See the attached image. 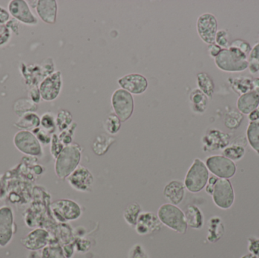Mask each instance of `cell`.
<instances>
[{"label": "cell", "mask_w": 259, "mask_h": 258, "mask_svg": "<svg viewBox=\"0 0 259 258\" xmlns=\"http://www.w3.org/2000/svg\"><path fill=\"white\" fill-rule=\"evenodd\" d=\"M8 28L12 29V31L15 32L17 35L18 34V24L15 20H12V21H9L6 24Z\"/></svg>", "instance_id": "681fc988"}, {"label": "cell", "mask_w": 259, "mask_h": 258, "mask_svg": "<svg viewBox=\"0 0 259 258\" xmlns=\"http://www.w3.org/2000/svg\"><path fill=\"white\" fill-rule=\"evenodd\" d=\"M185 186L184 183L178 180H173L167 183L164 189V195L170 204L178 205L184 200L185 195Z\"/></svg>", "instance_id": "ffe728a7"}, {"label": "cell", "mask_w": 259, "mask_h": 258, "mask_svg": "<svg viewBox=\"0 0 259 258\" xmlns=\"http://www.w3.org/2000/svg\"><path fill=\"white\" fill-rule=\"evenodd\" d=\"M121 126V120L115 114L109 115L105 123L106 130H107L108 133L112 135L116 134L119 131Z\"/></svg>", "instance_id": "e575fe53"}, {"label": "cell", "mask_w": 259, "mask_h": 258, "mask_svg": "<svg viewBox=\"0 0 259 258\" xmlns=\"http://www.w3.org/2000/svg\"><path fill=\"white\" fill-rule=\"evenodd\" d=\"M196 27L198 34L203 42L208 45L215 43L218 21L214 15L210 13L201 15L198 18Z\"/></svg>", "instance_id": "30bf717a"}, {"label": "cell", "mask_w": 259, "mask_h": 258, "mask_svg": "<svg viewBox=\"0 0 259 258\" xmlns=\"http://www.w3.org/2000/svg\"><path fill=\"white\" fill-rule=\"evenodd\" d=\"M30 97H31V100L33 102H39V98H40V92H39V89L37 88H33L30 90Z\"/></svg>", "instance_id": "7dc6e473"}, {"label": "cell", "mask_w": 259, "mask_h": 258, "mask_svg": "<svg viewBox=\"0 0 259 258\" xmlns=\"http://www.w3.org/2000/svg\"><path fill=\"white\" fill-rule=\"evenodd\" d=\"M229 136L220 130H211L207 133L202 139L205 150L214 151L225 148L228 145Z\"/></svg>", "instance_id": "ac0fdd59"}, {"label": "cell", "mask_w": 259, "mask_h": 258, "mask_svg": "<svg viewBox=\"0 0 259 258\" xmlns=\"http://www.w3.org/2000/svg\"><path fill=\"white\" fill-rule=\"evenodd\" d=\"M15 224L12 209L8 206L0 208V247L7 246L15 233Z\"/></svg>", "instance_id": "8fae6325"}, {"label": "cell", "mask_w": 259, "mask_h": 258, "mask_svg": "<svg viewBox=\"0 0 259 258\" xmlns=\"http://www.w3.org/2000/svg\"><path fill=\"white\" fill-rule=\"evenodd\" d=\"M249 250L250 254L259 258V239L256 238H250L249 239Z\"/></svg>", "instance_id": "ee69618b"}, {"label": "cell", "mask_w": 259, "mask_h": 258, "mask_svg": "<svg viewBox=\"0 0 259 258\" xmlns=\"http://www.w3.org/2000/svg\"><path fill=\"white\" fill-rule=\"evenodd\" d=\"M51 210L55 218L61 222L78 219L82 214L80 206L69 199L55 201L51 204Z\"/></svg>", "instance_id": "9c48e42d"}, {"label": "cell", "mask_w": 259, "mask_h": 258, "mask_svg": "<svg viewBox=\"0 0 259 258\" xmlns=\"http://www.w3.org/2000/svg\"><path fill=\"white\" fill-rule=\"evenodd\" d=\"M241 121H243V115H241V113L232 111L227 115L226 118H225V125L228 128H237Z\"/></svg>", "instance_id": "d590c367"}, {"label": "cell", "mask_w": 259, "mask_h": 258, "mask_svg": "<svg viewBox=\"0 0 259 258\" xmlns=\"http://www.w3.org/2000/svg\"><path fill=\"white\" fill-rule=\"evenodd\" d=\"M9 19V14L6 9L0 7V24H4Z\"/></svg>", "instance_id": "c3c4849f"}, {"label": "cell", "mask_w": 259, "mask_h": 258, "mask_svg": "<svg viewBox=\"0 0 259 258\" xmlns=\"http://www.w3.org/2000/svg\"><path fill=\"white\" fill-rule=\"evenodd\" d=\"M237 109L240 113L249 115L259 106V95L254 91L246 92L239 97L237 102Z\"/></svg>", "instance_id": "44dd1931"}, {"label": "cell", "mask_w": 259, "mask_h": 258, "mask_svg": "<svg viewBox=\"0 0 259 258\" xmlns=\"http://www.w3.org/2000/svg\"><path fill=\"white\" fill-rule=\"evenodd\" d=\"M72 123V115L66 110H62L58 114L56 118V125L60 131L67 130Z\"/></svg>", "instance_id": "836d02e7"}, {"label": "cell", "mask_w": 259, "mask_h": 258, "mask_svg": "<svg viewBox=\"0 0 259 258\" xmlns=\"http://www.w3.org/2000/svg\"><path fill=\"white\" fill-rule=\"evenodd\" d=\"M242 258H255V256L252 255V254H248L246 255L243 256Z\"/></svg>", "instance_id": "11a10c76"}, {"label": "cell", "mask_w": 259, "mask_h": 258, "mask_svg": "<svg viewBox=\"0 0 259 258\" xmlns=\"http://www.w3.org/2000/svg\"><path fill=\"white\" fill-rule=\"evenodd\" d=\"M184 215L187 226L196 230L202 228L204 224L203 215L199 208L193 204L187 206Z\"/></svg>", "instance_id": "7402d4cb"}, {"label": "cell", "mask_w": 259, "mask_h": 258, "mask_svg": "<svg viewBox=\"0 0 259 258\" xmlns=\"http://www.w3.org/2000/svg\"><path fill=\"white\" fill-rule=\"evenodd\" d=\"M229 47L237 48V49L240 50V51L244 53L247 56H249L251 50H252L250 44L246 41L243 40V39H235L231 42Z\"/></svg>", "instance_id": "ab89813d"}, {"label": "cell", "mask_w": 259, "mask_h": 258, "mask_svg": "<svg viewBox=\"0 0 259 258\" xmlns=\"http://www.w3.org/2000/svg\"><path fill=\"white\" fill-rule=\"evenodd\" d=\"M76 127H77V124L73 123L67 130L62 131L61 134L59 135V139H60L61 142H62V144L65 146L71 145V142H72L73 133H74Z\"/></svg>", "instance_id": "74e56055"}, {"label": "cell", "mask_w": 259, "mask_h": 258, "mask_svg": "<svg viewBox=\"0 0 259 258\" xmlns=\"http://www.w3.org/2000/svg\"><path fill=\"white\" fill-rule=\"evenodd\" d=\"M157 216L161 224L177 233L184 234L187 232L188 226L186 222L185 215L177 205L170 203L162 204L158 210Z\"/></svg>", "instance_id": "277c9868"}, {"label": "cell", "mask_w": 259, "mask_h": 258, "mask_svg": "<svg viewBox=\"0 0 259 258\" xmlns=\"http://www.w3.org/2000/svg\"><path fill=\"white\" fill-rule=\"evenodd\" d=\"M118 84L130 93L140 95L148 88V81L141 74H131L124 76L118 80Z\"/></svg>", "instance_id": "5bb4252c"}, {"label": "cell", "mask_w": 259, "mask_h": 258, "mask_svg": "<svg viewBox=\"0 0 259 258\" xmlns=\"http://www.w3.org/2000/svg\"><path fill=\"white\" fill-rule=\"evenodd\" d=\"M209 179V171L205 164L199 159H196L187 171L184 186L193 193L200 192L206 186Z\"/></svg>", "instance_id": "5b68a950"}, {"label": "cell", "mask_w": 259, "mask_h": 258, "mask_svg": "<svg viewBox=\"0 0 259 258\" xmlns=\"http://www.w3.org/2000/svg\"><path fill=\"white\" fill-rule=\"evenodd\" d=\"M67 179L71 187L80 192H88L94 183V176L83 166L77 167Z\"/></svg>", "instance_id": "4fadbf2b"}, {"label": "cell", "mask_w": 259, "mask_h": 258, "mask_svg": "<svg viewBox=\"0 0 259 258\" xmlns=\"http://www.w3.org/2000/svg\"><path fill=\"white\" fill-rule=\"evenodd\" d=\"M42 258H66L59 246L46 247L42 253Z\"/></svg>", "instance_id": "8d00e7d4"}, {"label": "cell", "mask_w": 259, "mask_h": 258, "mask_svg": "<svg viewBox=\"0 0 259 258\" xmlns=\"http://www.w3.org/2000/svg\"><path fill=\"white\" fill-rule=\"evenodd\" d=\"M39 18L47 24H55L57 15V3L55 0H39L36 3Z\"/></svg>", "instance_id": "d6986e66"}, {"label": "cell", "mask_w": 259, "mask_h": 258, "mask_svg": "<svg viewBox=\"0 0 259 258\" xmlns=\"http://www.w3.org/2000/svg\"><path fill=\"white\" fill-rule=\"evenodd\" d=\"M246 136L252 149L259 154V121H250L248 126Z\"/></svg>", "instance_id": "83f0119b"}, {"label": "cell", "mask_w": 259, "mask_h": 258, "mask_svg": "<svg viewBox=\"0 0 259 258\" xmlns=\"http://www.w3.org/2000/svg\"><path fill=\"white\" fill-rule=\"evenodd\" d=\"M112 104L115 115L121 122H125L132 116L134 109L132 95L123 89H117L112 97Z\"/></svg>", "instance_id": "8992f818"}, {"label": "cell", "mask_w": 259, "mask_h": 258, "mask_svg": "<svg viewBox=\"0 0 259 258\" xmlns=\"http://www.w3.org/2000/svg\"><path fill=\"white\" fill-rule=\"evenodd\" d=\"M115 142V139L106 134H101L96 138L93 144V150L97 156H103L107 152L109 147Z\"/></svg>", "instance_id": "484cf974"}, {"label": "cell", "mask_w": 259, "mask_h": 258, "mask_svg": "<svg viewBox=\"0 0 259 258\" xmlns=\"http://www.w3.org/2000/svg\"><path fill=\"white\" fill-rule=\"evenodd\" d=\"M246 150L242 145H233L226 147L224 150L223 154L225 157L228 158L230 160L239 161L244 157Z\"/></svg>", "instance_id": "1f68e13d"}, {"label": "cell", "mask_w": 259, "mask_h": 258, "mask_svg": "<svg viewBox=\"0 0 259 258\" xmlns=\"http://www.w3.org/2000/svg\"><path fill=\"white\" fill-rule=\"evenodd\" d=\"M231 87L239 95H243L252 91V80L246 77L233 79L231 81Z\"/></svg>", "instance_id": "f1b7e54d"}, {"label": "cell", "mask_w": 259, "mask_h": 258, "mask_svg": "<svg viewBox=\"0 0 259 258\" xmlns=\"http://www.w3.org/2000/svg\"><path fill=\"white\" fill-rule=\"evenodd\" d=\"M222 50V48H221V47L216 43L211 44V45H209L208 48V53H209L210 56H211V57L213 58L217 57Z\"/></svg>", "instance_id": "bcb514c9"}, {"label": "cell", "mask_w": 259, "mask_h": 258, "mask_svg": "<svg viewBox=\"0 0 259 258\" xmlns=\"http://www.w3.org/2000/svg\"><path fill=\"white\" fill-rule=\"evenodd\" d=\"M14 144L17 149L27 156L39 157L42 154L40 142L31 132L21 130L14 136Z\"/></svg>", "instance_id": "52a82bcc"}, {"label": "cell", "mask_w": 259, "mask_h": 258, "mask_svg": "<svg viewBox=\"0 0 259 258\" xmlns=\"http://www.w3.org/2000/svg\"><path fill=\"white\" fill-rule=\"evenodd\" d=\"M63 252L66 258H71V256H72L73 252H74L73 246H71V245H67V246L64 247Z\"/></svg>", "instance_id": "816d5d0a"}, {"label": "cell", "mask_w": 259, "mask_h": 258, "mask_svg": "<svg viewBox=\"0 0 259 258\" xmlns=\"http://www.w3.org/2000/svg\"><path fill=\"white\" fill-rule=\"evenodd\" d=\"M40 124H42V128L44 130L48 132L49 133H52L56 128V123H55L54 118L50 114L47 113L44 115L41 119Z\"/></svg>", "instance_id": "f35d334b"}, {"label": "cell", "mask_w": 259, "mask_h": 258, "mask_svg": "<svg viewBox=\"0 0 259 258\" xmlns=\"http://www.w3.org/2000/svg\"><path fill=\"white\" fill-rule=\"evenodd\" d=\"M49 239L48 232L42 229H36L21 239V244L27 249L36 251L46 248L48 245Z\"/></svg>", "instance_id": "2e32d148"}, {"label": "cell", "mask_w": 259, "mask_h": 258, "mask_svg": "<svg viewBox=\"0 0 259 258\" xmlns=\"http://www.w3.org/2000/svg\"><path fill=\"white\" fill-rule=\"evenodd\" d=\"M61 87L62 74L60 71H56L42 80L39 89L40 96L45 101H53L59 96Z\"/></svg>", "instance_id": "7c38bea8"}, {"label": "cell", "mask_w": 259, "mask_h": 258, "mask_svg": "<svg viewBox=\"0 0 259 258\" xmlns=\"http://www.w3.org/2000/svg\"><path fill=\"white\" fill-rule=\"evenodd\" d=\"M205 191L212 196L214 204L221 209L227 210L234 204L235 199L234 188L228 179L219 178L215 176L209 177Z\"/></svg>", "instance_id": "6da1fadb"}, {"label": "cell", "mask_w": 259, "mask_h": 258, "mask_svg": "<svg viewBox=\"0 0 259 258\" xmlns=\"http://www.w3.org/2000/svg\"><path fill=\"white\" fill-rule=\"evenodd\" d=\"M2 183H1V180H0V197H1V194H2Z\"/></svg>", "instance_id": "9f6ffc18"}, {"label": "cell", "mask_w": 259, "mask_h": 258, "mask_svg": "<svg viewBox=\"0 0 259 258\" xmlns=\"http://www.w3.org/2000/svg\"><path fill=\"white\" fill-rule=\"evenodd\" d=\"M129 258H148V256L143 247L137 245L130 251Z\"/></svg>", "instance_id": "7bdbcfd3"}, {"label": "cell", "mask_w": 259, "mask_h": 258, "mask_svg": "<svg viewBox=\"0 0 259 258\" xmlns=\"http://www.w3.org/2000/svg\"><path fill=\"white\" fill-rule=\"evenodd\" d=\"M9 10L11 15L21 22L27 24H37V19L32 14L25 1L12 0L9 3Z\"/></svg>", "instance_id": "9a60e30c"}, {"label": "cell", "mask_w": 259, "mask_h": 258, "mask_svg": "<svg viewBox=\"0 0 259 258\" xmlns=\"http://www.w3.org/2000/svg\"><path fill=\"white\" fill-rule=\"evenodd\" d=\"M214 62L219 69L225 72H241L248 68V56L231 47L222 48L214 58Z\"/></svg>", "instance_id": "3957f363"}, {"label": "cell", "mask_w": 259, "mask_h": 258, "mask_svg": "<svg viewBox=\"0 0 259 258\" xmlns=\"http://www.w3.org/2000/svg\"><path fill=\"white\" fill-rule=\"evenodd\" d=\"M161 223L157 215L152 212H143L139 216L136 230L140 235H147L161 229Z\"/></svg>", "instance_id": "e0dca14e"}, {"label": "cell", "mask_w": 259, "mask_h": 258, "mask_svg": "<svg viewBox=\"0 0 259 258\" xmlns=\"http://www.w3.org/2000/svg\"><path fill=\"white\" fill-rule=\"evenodd\" d=\"M197 84L200 89L208 98H211L214 91V84L212 79L206 73H199L197 75Z\"/></svg>", "instance_id": "4316f807"}, {"label": "cell", "mask_w": 259, "mask_h": 258, "mask_svg": "<svg viewBox=\"0 0 259 258\" xmlns=\"http://www.w3.org/2000/svg\"><path fill=\"white\" fill-rule=\"evenodd\" d=\"M248 68L251 74H256L259 71V42L252 48L249 53Z\"/></svg>", "instance_id": "d6a6232c"}, {"label": "cell", "mask_w": 259, "mask_h": 258, "mask_svg": "<svg viewBox=\"0 0 259 258\" xmlns=\"http://www.w3.org/2000/svg\"><path fill=\"white\" fill-rule=\"evenodd\" d=\"M215 43L219 45L221 48H229V36H228V32L226 30H221L217 32L215 36Z\"/></svg>", "instance_id": "60d3db41"}, {"label": "cell", "mask_w": 259, "mask_h": 258, "mask_svg": "<svg viewBox=\"0 0 259 258\" xmlns=\"http://www.w3.org/2000/svg\"><path fill=\"white\" fill-rule=\"evenodd\" d=\"M252 91L259 95V78H255L252 80Z\"/></svg>", "instance_id": "f5cc1de1"}, {"label": "cell", "mask_w": 259, "mask_h": 258, "mask_svg": "<svg viewBox=\"0 0 259 258\" xmlns=\"http://www.w3.org/2000/svg\"><path fill=\"white\" fill-rule=\"evenodd\" d=\"M28 258H42V255H39L37 251H32L30 254H29Z\"/></svg>", "instance_id": "db71d44e"}, {"label": "cell", "mask_w": 259, "mask_h": 258, "mask_svg": "<svg viewBox=\"0 0 259 258\" xmlns=\"http://www.w3.org/2000/svg\"><path fill=\"white\" fill-rule=\"evenodd\" d=\"M190 106L193 112L196 113L203 114L207 109L208 106V97L199 89H194L190 92Z\"/></svg>", "instance_id": "603a6c76"}, {"label": "cell", "mask_w": 259, "mask_h": 258, "mask_svg": "<svg viewBox=\"0 0 259 258\" xmlns=\"http://www.w3.org/2000/svg\"><path fill=\"white\" fill-rule=\"evenodd\" d=\"M41 120L39 116L33 112H29L21 117L19 121L15 123V126L18 128L24 130H34L39 128L40 125Z\"/></svg>", "instance_id": "d4e9b609"}, {"label": "cell", "mask_w": 259, "mask_h": 258, "mask_svg": "<svg viewBox=\"0 0 259 258\" xmlns=\"http://www.w3.org/2000/svg\"><path fill=\"white\" fill-rule=\"evenodd\" d=\"M14 109H15V114L21 117L29 112H36L37 106L32 100L22 98L15 102Z\"/></svg>", "instance_id": "4dcf8cb0"}, {"label": "cell", "mask_w": 259, "mask_h": 258, "mask_svg": "<svg viewBox=\"0 0 259 258\" xmlns=\"http://www.w3.org/2000/svg\"><path fill=\"white\" fill-rule=\"evenodd\" d=\"M208 171L215 177L222 179H231L237 172V166L233 161L224 156H212L205 162Z\"/></svg>", "instance_id": "ba28073f"}, {"label": "cell", "mask_w": 259, "mask_h": 258, "mask_svg": "<svg viewBox=\"0 0 259 258\" xmlns=\"http://www.w3.org/2000/svg\"><path fill=\"white\" fill-rule=\"evenodd\" d=\"M141 214V207L137 202H132L126 208L124 212V218L131 226H136L139 216Z\"/></svg>", "instance_id": "f546056e"}, {"label": "cell", "mask_w": 259, "mask_h": 258, "mask_svg": "<svg viewBox=\"0 0 259 258\" xmlns=\"http://www.w3.org/2000/svg\"><path fill=\"white\" fill-rule=\"evenodd\" d=\"M65 148V145L62 144L57 135L54 134L52 139L51 153L55 159H57L62 149Z\"/></svg>", "instance_id": "b9f144b4"}, {"label": "cell", "mask_w": 259, "mask_h": 258, "mask_svg": "<svg viewBox=\"0 0 259 258\" xmlns=\"http://www.w3.org/2000/svg\"><path fill=\"white\" fill-rule=\"evenodd\" d=\"M10 38V30L7 26L0 24V45L6 43Z\"/></svg>", "instance_id": "f6af8a7d"}, {"label": "cell", "mask_w": 259, "mask_h": 258, "mask_svg": "<svg viewBox=\"0 0 259 258\" xmlns=\"http://www.w3.org/2000/svg\"><path fill=\"white\" fill-rule=\"evenodd\" d=\"M81 151L80 145L76 143L65 146L55 164V171L59 178H68L75 171L81 159Z\"/></svg>", "instance_id": "7a4b0ae2"}, {"label": "cell", "mask_w": 259, "mask_h": 258, "mask_svg": "<svg viewBox=\"0 0 259 258\" xmlns=\"http://www.w3.org/2000/svg\"><path fill=\"white\" fill-rule=\"evenodd\" d=\"M225 226L219 217L214 216L208 221V240L210 242H216L223 236Z\"/></svg>", "instance_id": "cb8c5ba5"}, {"label": "cell", "mask_w": 259, "mask_h": 258, "mask_svg": "<svg viewBox=\"0 0 259 258\" xmlns=\"http://www.w3.org/2000/svg\"><path fill=\"white\" fill-rule=\"evenodd\" d=\"M249 119L250 120V121H259V106L253 112L249 114Z\"/></svg>", "instance_id": "f907efd6"}]
</instances>
